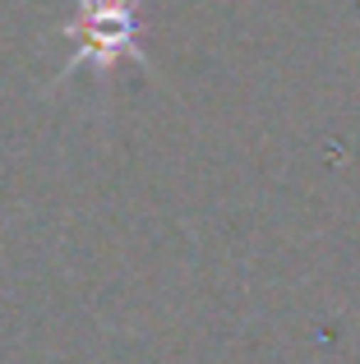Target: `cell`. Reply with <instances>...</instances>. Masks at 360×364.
Masks as SVG:
<instances>
[{
    "label": "cell",
    "mask_w": 360,
    "mask_h": 364,
    "mask_svg": "<svg viewBox=\"0 0 360 364\" xmlns=\"http://www.w3.org/2000/svg\"><path fill=\"white\" fill-rule=\"evenodd\" d=\"M79 37V60H116L134 51V0H79V23L70 28Z\"/></svg>",
    "instance_id": "cell-1"
}]
</instances>
